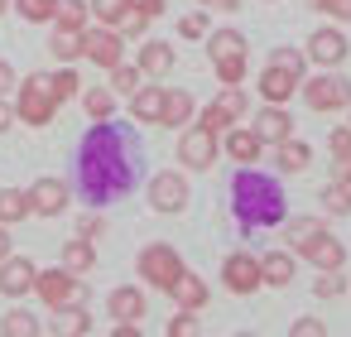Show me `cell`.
<instances>
[{
  "instance_id": "obj_1",
  "label": "cell",
  "mask_w": 351,
  "mask_h": 337,
  "mask_svg": "<svg viewBox=\"0 0 351 337\" xmlns=\"http://www.w3.org/2000/svg\"><path fill=\"white\" fill-rule=\"evenodd\" d=\"M140 178V140L130 126L116 121H92V130L82 135L77 150V188L92 207H106L116 198H125Z\"/></svg>"
},
{
  "instance_id": "obj_2",
  "label": "cell",
  "mask_w": 351,
  "mask_h": 337,
  "mask_svg": "<svg viewBox=\"0 0 351 337\" xmlns=\"http://www.w3.org/2000/svg\"><path fill=\"white\" fill-rule=\"evenodd\" d=\"M231 212L245 231H260V226H284L289 222V207H284V188L279 178L260 174V169H241L231 178Z\"/></svg>"
},
{
  "instance_id": "obj_3",
  "label": "cell",
  "mask_w": 351,
  "mask_h": 337,
  "mask_svg": "<svg viewBox=\"0 0 351 337\" xmlns=\"http://www.w3.org/2000/svg\"><path fill=\"white\" fill-rule=\"evenodd\" d=\"M207 58H212V73H217L221 87H241L245 63H250L245 34H241V30H212V34H207Z\"/></svg>"
},
{
  "instance_id": "obj_4",
  "label": "cell",
  "mask_w": 351,
  "mask_h": 337,
  "mask_svg": "<svg viewBox=\"0 0 351 337\" xmlns=\"http://www.w3.org/2000/svg\"><path fill=\"white\" fill-rule=\"evenodd\" d=\"M15 116H20L25 126H34V130L53 126L58 102H53V92H49V73H29V78H20V87H15Z\"/></svg>"
},
{
  "instance_id": "obj_5",
  "label": "cell",
  "mask_w": 351,
  "mask_h": 337,
  "mask_svg": "<svg viewBox=\"0 0 351 337\" xmlns=\"http://www.w3.org/2000/svg\"><path fill=\"white\" fill-rule=\"evenodd\" d=\"M135 270H140V279L149 284V289H159V294H169L173 284H178V275L188 270L183 265V255L169 246V241H149L140 255H135Z\"/></svg>"
},
{
  "instance_id": "obj_6",
  "label": "cell",
  "mask_w": 351,
  "mask_h": 337,
  "mask_svg": "<svg viewBox=\"0 0 351 337\" xmlns=\"http://www.w3.org/2000/svg\"><path fill=\"white\" fill-rule=\"evenodd\" d=\"M298 92H303L308 111H317V116H332V111H346V106H351V82H346L337 68H327V73L298 82Z\"/></svg>"
},
{
  "instance_id": "obj_7",
  "label": "cell",
  "mask_w": 351,
  "mask_h": 337,
  "mask_svg": "<svg viewBox=\"0 0 351 337\" xmlns=\"http://www.w3.org/2000/svg\"><path fill=\"white\" fill-rule=\"evenodd\" d=\"M34 294L44 299V308H63V303H87V284L73 270H39L34 275Z\"/></svg>"
},
{
  "instance_id": "obj_8",
  "label": "cell",
  "mask_w": 351,
  "mask_h": 337,
  "mask_svg": "<svg viewBox=\"0 0 351 337\" xmlns=\"http://www.w3.org/2000/svg\"><path fill=\"white\" fill-rule=\"evenodd\" d=\"M217 154H221V135H212V130H202V126H183V135H178V164H183V169L207 174V169L217 164Z\"/></svg>"
},
{
  "instance_id": "obj_9",
  "label": "cell",
  "mask_w": 351,
  "mask_h": 337,
  "mask_svg": "<svg viewBox=\"0 0 351 337\" xmlns=\"http://www.w3.org/2000/svg\"><path fill=\"white\" fill-rule=\"evenodd\" d=\"M346 54H351V39L341 34V25H322V30H313L308 44H303V58L317 63V68H341Z\"/></svg>"
},
{
  "instance_id": "obj_10",
  "label": "cell",
  "mask_w": 351,
  "mask_h": 337,
  "mask_svg": "<svg viewBox=\"0 0 351 337\" xmlns=\"http://www.w3.org/2000/svg\"><path fill=\"white\" fill-rule=\"evenodd\" d=\"M82 58L87 63H97V68H116V63H125V34L121 30H106V25H87L82 30Z\"/></svg>"
},
{
  "instance_id": "obj_11",
  "label": "cell",
  "mask_w": 351,
  "mask_h": 337,
  "mask_svg": "<svg viewBox=\"0 0 351 337\" xmlns=\"http://www.w3.org/2000/svg\"><path fill=\"white\" fill-rule=\"evenodd\" d=\"M149 207L164 212V217L183 212V207H188V178H183L178 169H159V174L149 178Z\"/></svg>"
},
{
  "instance_id": "obj_12",
  "label": "cell",
  "mask_w": 351,
  "mask_h": 337,
  "mask_svg": "<svg viewBox=\"0 0 351 337\" xmlns=\"http://www.w3.org/2000/svg\"><path fill=\"white\" fill-rule=\"evenodd\" d=\"M25 193H29V212H34V217H63L68 202H73L68 178H53V174H49V178H34Z\"/></svg>"
},
{
  "instance_id": "obj_13",
  "label": "cell",
  "mask_w": 351,
  "mask_h": 337,
  "mask_svg": "<svg viewBox=\"0 0 351 337\" xmlns=\"http://www.w3.org/2000/svg\"><path fill=\"white\" fill-rule=\"evenodd\" d=\"M221 284L231 289V294H255V289H265V279H260V255H250V251H231L226 260H221Z\"/></svg>"
},
{
  "instance_id": "obj_14",
  "label": "cell",
  "mask_w": 351,
  "mask_h": 337,
  "mask_svg": "<svg viewBox=\"0 0 351 337\" xmlns=\"http://www.w3.org/2000/svg\"><path fill=\"white\" fill-rule=\"evenodd\" d=\"M34 275H39V265L29 260V255H5L0 260V294L5 299H25V294H34Z\"/></svg>"
},
{
  "instance_id": "obj_15",
  "label": "cell",
  "mask_w": 351,
  "mask_h": 337,
  "mask_svg": "<svg viewBox=\"0 0 351 337\" xmlns=\"http://www.w3.org/2000/svg\"><path fill=\"white\" fill-rule=\"evenodd\" d=\"M260 150H265V140L250 130V126H231V130H221V154L231 159V164H255L260 159Z\"/></svg>"
},
{
  "instance_id": "obj_16",
  "label": "cell",
  "mask_w": 351,
  "mask_h": 337,
  "mask_svg": "<svg viewBox=\"0 0 351 337\" xmlns=\"http://www.w3.org/2000/svg\"><path fill=\"white\" fill-rule=\"evenodd\" d=\"M173 63H178V54H173V44H164V39H140V58H135V68L145 73V78H169L173 73Z\"/></svg>"
},
{
  "instance_id": "obj_17",
  "label": "cell",
  "mask_w": 351,
  "mask_h": 337,
  "mask_svg": "<svg viewBox=\"0 0 351 337\" xmlns=\"http://www.w3.org/2000/svg\"><path fill=\"white\" fill-rule=\"evenodd\" d=\"M250 130L265 140V145H279V140H289L293 135V116L284 111V106H274V102H265L260 111H255V121H250Z\"/></svg>"
},
{
  "instance_id": "obj_18",
  "label": "cell",
  "mask_w": 351,
  "mask_h": 337,
  "mask_svg": "<svg viewBox=\"0 0 351 337\" xmlns=\"http://www.w3.org/2000/svg\"><path fill=\"white\" fill-rule=\"evenodd\" d=\"M293 270H298V255H293L289 246L260 255V279H265L269 289H289V284H293Z\"/></svg>"
},
{
  "instance_id": "obj_19",
  "label": "cell",
  "mask_w": 351,
  "mask_h": 337,
  "mask_svg": "<svg viewBox=\"0 0 351 337\" xmlns=\"http://www.w3.org/2000/svg\"><path fill=\"white\" fill-rule=\"evenodd\" d=\"M106 313H111L116 323H140V318H145V289H140V284L111 289V294H106Z\"/></svg>"
},
{
  "instance_id": "obj_20",
  "label": "cell",
  "mask_w": 351,
  "mask_h": 337,
  "mask_svg": "<svg viewBox=\"0 0 351 337\" xmlns=\"http://www.w3.org/2000/svg\"><path fill=\"white\" fill-rule=\"evenodd\" d=\"M164 92L169 87H159V82H140V92L130 97V116L140 126H159L164 121Z\"/></svg>"
},
{
  "instance_id": "obj_21",
  "label": "cell",
  "mask_w": 351,
  "mask_h": 337,
  "mask_svg": "<svg viewBox=\"0 0 351 337\" xmlns=\"http://www.w3.org/2000/svg\"><path fill=\"white\" fill-rule=\"evenodd\" d=\"M49 332H53V337H87V332H92V313H87V303H63V308H53Z\"/></svg>"
},
{
  "instance_id": "obj_22",
  "label": "cell",
  "mask_w": 351,
  "mask_h": 337,
  "mask_svg": "<svg viewBox=\"0 0 351 337\" xmlns=\"http://www.w3.org/2000/svg\"><path fill=\"white\" fill-rule=\"evenodd\" d=\"M298 82H303V78H293V73H284V68L265 63V73H260V82H255V87H260V97H265V102L284 106V102H289V97L298 92Z\"/></svg>"
},
{
  "instance_id": "obj_23",
  "label": "cell",
  "mask_w": 351,
  "mask_h": 337,
  "mask_svg": "<svg viewBox=\"0 0 351 337\" xmlns=\"http://www.w3.org/2000/svg\"><path fill=\"white\" fill-rule=\"evenodd\" d=\"M193 116H197V102H193V92H183V87H169V92H164V121H159V126H169V130H183V126H193Z\"/></svg>"
},
{
  "instance_id": "obj_24",
  "label": "cell",
  "mask_w": 351,
  "mask_h": 337,
  "mask_svg": "<svg viewBox=\"0 0 351 337\" xmlns=\"http://www.w3.org/2000/svg\"><path fill=\"white\" fill-rule=\"evenodd\" d=\"M303 260H308L313 270H341V265H346V246H341L332 231H322V236L303 251Z\"/></svg>"
},
{
  "instance_id": "obj_25",
  "label": "cell",
  "mask_w": 351,
  "mask_h": 337,
  "mask_svg": "<svg viewBox=\"0 0 351 337\" xmlns=\"http://www.w3.org/2000/svg\"><path fill=\"white\" fill-rule=\"evenodd\" d=\"M169 294H173V303H178V308H188V313H202V308H207V299H212L207 279H197L193 270H183V275H178V284H173Z\"/></svg>"
},
{
  "instance_id": "obj_26",
  "label": "cell",
  "mask_w": 351,
  "mask_h": 337,
  "mask_svg": "<svg viewBox=\"0 0 351 337\" xmlns=\"http://www.w3.org/2000/svg\"><path fill=\"white\" fill-rule=\"evenodd\" d=\"M322 231H327V222H322V217H289V222H284V241H289V251H293V255H303Z\"/></svg>"
},
{
  "instance_id": "obj_27",
  "label": "cell",
  "mask_w": 351,
  "mask_h": 337,
  "mask_svg": "<svg viewBox=\"0 0 351 337\" xmlns=\"http://www.w3.org/2000/svg\"><path fill=\"white\" fill-rule=\"evenodd\" d=\"M308 164H313V145H303V140H293V135L274 145V169H279V174H303Z\"/></svg>"
},
{
  "instance_id": "obj_28",
  "label": "cell",
  "mask_w": 351,
  "mask_h": 337,
  "mask_svg": "<svg viewBox=\"0 0 351 337\" xmlns=\"http://www.w3.org/2000/svg\"><path fill=\"white\" fill-rule=\"evenodd\" d=\"M0 337H44V323L34 308H5L0 318Z\"/></svg>"
},
{
  "instance_id": "obj_29",
  "label": "cell",
  "mask_w": 351,
  "mask_h": 337,
  "mask_svg": "<svg viewBox=\"0 0 351 337\" xmlns=\"http://www.w3.org/2000/svg\"><path fill=\"white\" fill-rule=\"evenodd\" d=\"M97 265V246L87 241V236H73V241H63V270H73V275H87Z\"/></svg>"
},
{
  "instance_id": "obj_30",
  "label": "cell",
  "mask_w": 351,
  "mask_h": 337,
  "mask_svg": "<svg viewBox=\"0 0 351 337\" xmlns=\"http://www.w3.org/2000/svg\"><path fill=\"white\" fill-rule=\"evenodd\" d=\"M25 217H34L29 212V193L25 188H0V226H15Z\"/></svg>"
},
{
  "instance_id": "obj_31",
  "label": "cell",
  "mask_w": 351,
  "mask_h": 337,
  "mask_svg": "<svg viewBox=\"0 0 351 337\" xmlns=\"http://www.w3.org/2000/svg\"><path fill=\"white\" fill-rule=\"evenodd\" d=\"M87 5H92V20H97V25L121 30V25H125V15L135 10V0H87Z\"/></svg>"
},
{
  "instance_id": "obj_32",
  "label": "cell",
  "mask_w": 351,
  "mask_h": 337,
  "mask_svg": "<svg viewBox=\"0 0 351 337\" xmlns=\"http://www.w3.org/2000/svg\"><path fill=\"white\" fill-rule=\"evenodd\" d=\"M49 54H53L58 63H77V58H82V30H58V25H53Z\"/></svg>"
},
{
  "instance_id": "obj_33",
  "label": "cell",
  "mask_w": 351,
  "mask_h": 337,
  "mask_svg": "<svg viewBox=\"0 0 351 337\" xmlns=\"http://www.w3.org/2000/svg\"><path fill=\"white\" fill-rule=\"evenodd\" d=\"M53 25H58V30H87V25H92V5H87V0H58Z\"/></svg>"
},
{
  "instance_id": "obj_34",
  "label": "cell",
  "mask_w": 351,
  "mask_h": 337,
  "mask_svg": "<svg viewBox=\"0 0 351 337\" xmlns=\"http://www.w3.org/2000/svg\"><path fill=\"white\" fill-rule=\"evenodd\" d=\"M49 92H53V102L63 106V102H73V97H82V78L73 73V63H63L58 73H49Z\"/></svg>"
},
{
  "instance_id": "obj_35",
  "label": "cell",
  "mask_w": 351,
  "mask_h": 337,
  "mask_svg": "<svg viewBox=\"0 0 351 337\" xmlns=\"http://www.w3.org/2000/svg\"><path fill=\"white\" fill-rule=\"evenodd\" d=\"M82 111H87L92 121H111V116H116V92H111V87H87V92H82Z\"/></svg>"
},
{
  "instance_id": "obj_36",
  "label": "cell",
  "mask_w": 351,
  "mask_h": 337,
  "mask_svg": "<svg viewBox=\"0 0 351 337\" xmlns=\"http://www.w3.org/2000/svg\"><path fill=\"white\" fill-rule=\"evenodd\" d=\"M212 106H217L231 126H241V116H250V102H245V92H241V87H221Z\"/></svg>"
},
{
  "instance_id": "obj_37",
  "label": "cell",
  "mask_w": 351,
  "mask_h": 337,
  "mask_svg": "<svg viewBox=\"0 0 351 337\" xmlns=\"http://www.w3.org/2000/svg\"><path fill=\"white\" fill-rule=\"evenodd\" d=\"M10 10L29 25H53V10H58V0H10Z\"/></svg>"
},
{
  "instance_id": "obj_38",
  "label": "cell",
  "mask_w": 351,
  "mask_h": 337,
  "mask_svg": "<svg viewBox=\"0 0 351 337\" xmlns=\"http://www.w3.org/2000/svg\"><path fill=\"white\" fill-rule=\"evenodd\" d=\"M140 82H145V73H140L135 63H116V68H111V92H116V97H135Z\"/></svg>"
},
{
  "instance_id": "obj_39",
  "label": "cell",
  "mask_w": 351,
  "mask_h": 337,
  "mask_svg": "<svg viewBox=\"0 0 351 337\" xmlns=\"http://www.w3.org/2000/svg\"><path fill=\"white\" fill-rule=\"evenodd\" d=\"M322 212H327V217H351V188L332 178V183L322 188Z\"/></svg>"
},
{
  "instance_id": "obj_40",
  "label": "cell",
  "mask_w": 351,
  "mask_h": 337,
  "mask_svg": "<svg viewBox=\"0 0 351 337\" xmlns=\"http://www.w3.org/2000/svg\"><path fill=\"white\" fill-rule=\"evenodd\" d=\"M178 34H183V39H207V34H212L207 10H202V5H197V10H188V15L178 20Z\"/></svg>"
},
{
  "instance_id": "obj_41",
  "label": "cell",
  "mask_w": 351,
  "mask_h": 337,
  "mask_svg": "<svg viewBox=\"0 0 351 337\" xmlns=\"http://www.w3.org/2000/svg\"><path fill=\"white\" fill-rule=\"evenodd\" d=\"M313 294H317V299H337V294H346V275H341V270H317Z\"/></svg>"
},
{
  "instance_id": "obj_42",
  "label": "cell",
  "mask_w": 351,
  "mask_h": 337,
  "mask_svg": "<svg viewBox=\"0 0 351 337\" xmlns=\"http://www.w3.org/2000/svg\"><path fill=\"white\" fill-rule=\"evenodd\" d=\"M308 10H317L337 25H351V0H308Z\"/></svg>"
},
{
  "instance_id": "obj_43",
  "label": "cell",
  "mask_w": 351,
  "mask_h": 337,
  "mask_svg": "<svg viewBox=\"0 0 351 337\" xmlns=\"http://www.w3.org/2000/svg\"><path fill=\"white\" fill-rule=\"evenodd\" d=\"M269 63H274V68H284V73H293V78H303V73H308V58H303L298 49H274V54H269Z\"/></svg>"
},
{
  "instance_id": "obj_44",
  "label": "cell",
  "mask_w": 351,
  "mask_h": 337,
  "mask_svg": "<svg viewBox=\"0 0 351 337\" xmlns=\"http://www.w3.org/2000/svg\"><path fill=\"white\" fill-rule=\"evenodd\" d=\"M169 337H202V323H197V313L178 308V313L169 318Z\"/></svg>"
},
{
  "instance_id": "obj_45",
  "label": "cell",
  "mask_w": 351,
  "mask_h": 337,
  "mask_svg": "<svg viewBox=\"0 0 351 337\" xmlns=\"http://www.w3.org/2000/svg\"><path fill=\"white\" fill-rule=\"evenodd\" d=\"M145 30H149V15L140 10V0H135V10L125 15V25H121V34H125V39H140Z\"/></svg>"
},
{
  "instance_id": "obj_46",
  "label": "cell",
  "mask_w": 351,
  "mask_h": 337,
  "mask_svg": "<svg viewBox=\"0 0 351 337\" xmlns=\"http://www.w3.org/2000/svg\"><path fill=\"white\" fill-rule=\"evenodd\" d=\"M197 126H202V130H212V135L231 130V121H226V116H221L217 106H202V111H197Z\"/></svg>"
},
{
  "instance_id": "obj_47",
  "label": "cell",
  "mask_w": 351,
  "mask_h": 337,
  "mask_svg": "<svg viewBox=\"0 0 351 337\" xmlns=\"http://www.w3.org/2000/svg\"><path fill=\"white\" fill-rule=\"evenodd\" d=\"M289 337H327V323L322 318H293Z\"/></svg>"
},
{
  "instance_id": "obj_48",
  "label": "cell",
  "mask_w": 351,
  "mask_h": 337,
  "mask_svg": "<svg viewBox=\"0 0 351 337\" xmlns=\"http://www.w3.org/2000/svg\"><path fill=\"white\" fill-rule=\"evenodd\" d=\"M327 150H332V159H341V154H351V126H337V130L327 135Z\"/></svg>"
},
{
  "instance_id": "obj_49",
  "label": "cell",
  "mask_w": 351,
  "mask_h": 337,
  "mask_svg": "<svg viewBox=\"0 0 351 337\" xmlns=\"http://www.w3.org/2000/svg\"><path fill=\"white\" fill-rule=\"evenodd\" d=\"M15 87H20V73H15L5 58H0V97H5V92H15Z\"/></svg>"
},
{
  "instance_id": "obj_50",
  "label": "cell",
  "mask_w": 351,
  "mask_h": 337,
  "mask_svg": "<svg viewBox=\"0 0 351 337\" xmlns=\"http://www.w3.org/2000/svg\"><path fill=\"white\" fill-rule=\"evenodd\" d=\"M101 231H106V222H101V217H82V222H77V236H87V241H97Z\"/></svg>"
},
{
  "instance_id": "obj_51",
  "label": "cell",
  "mask_w": 351,
  "mask_h": 337,
  "mask_svg": "<svg viewBox=\"0 0 351 337\" xmlns=\"http://www.w3.org/2000/svg\"><path fill=\"white\" fill-rule=\"evenodd\" d=\"M332 178L351 188V154H341V159H332Z\"/></svg>"
},
{
  "instance_id": "obj_52",
  "label": "cell",
  "mask_w": 351,
  "mask_h": 337,
  "mask_svg": "<svg viewBox=\"0 0 351 337\" xmlns=\"http://www.w3.org/2000/svg\"><path fill=\"white\" fill-rule=\"evenodd\" d=\"M15 121H20V116H15V106H10L5 97H0V135H5V130H10Z\"/></svg>"
},
{
  "instance_id": "obj_53",
  "label": "cell",
  "mask_w": 351,
  "mask_h": 337,
  "mask_svg": "<svg viewBox=\"0 0 351 337\" xmlns=\"http://www.w3.org/2000/svg\"><path fill=\"white\" fill-rule=\"evenodd\" d=\"M111 337H145V332H140V323H116Z\"/></svg>"
},
{
  "instance_id": "obj_54",
  "label": "cell",
  "mask_w": 351,
  "mask_h": 337,
  "mask_svg": "<svg viewBox=\"0 0 351 337\" xmlns=\"http://www.w3.org/2000/svg\"><path fill=\"white\" fill-rule=\"evenodd\" d=\"M140 10H145L149 20H159V15H164V0H140Z\"/></svg>"
},
{
  "instance_id": "obj_55",
  "label": "cell",
  "mask_w": 351,
  "mask_h": 337,
  "mask_svg": "<svg viewBox=\"0 0 351 337\" xmlns=\"http://www.w3.org/2000/svg\"><path fill=\"white\" fill-rule=\"evenodd\" d=\"M10 255V226H0V260Z\"/></svg>"
},
{
  "instance_id": "obj_56",
  "label": "cell",
  "mask_w": 351,
  "mask_h": 337,
  "mask_svg": "<svg viewBox=\"0 0 351 337\" xmlns=\"http://www.w3.org/2000/svg\"><path fill=\"white\" fill-rule=\"evenodd\" d=\"M217 10H241V0H212Z\"/></svg>"
},
{
  "instance_id": "obj_57",
  "label": "cell",
  "mask_w": 351,
  "mask_h": 337,
  "mask_svg": "<svg viewBox=\"0 0 351 337\" xmlns=\"http://www.w3.org/2000/svg\"><path fill=\"white\" fill-rule=\"evenodd\" d=\"M5 10H10V0H0V15H5Z\"/></svg>"
},
{
  "instance_id": "obj_58",
  "label": "cell",
  "mask_w": 351,
  "mask_h": 337,
  "mask_svg": "<svg viewBox=\"0 0 351 337\" xmlns=\"http://www.w3.org/2000/svg\"><path fill=\"white\" fill-rule=\"evenodd\" d=\"M236 337H260V332H236Z\"/></svg>"
},
{
  "instance_id": "obj_59",
  "label": "cell",
  "mask_w": 351,
  "mask_h": 337,
  "mask_svg": "<svg viewBox=\"0 0 351 337\" xmlns=\"http://www.w3.org/2000/svg\"><path fill=\"white\" fill-rule=\"evenodd\" d=\"M193 5H212V0H193Z\"/></svg>"
}]
</instances>
